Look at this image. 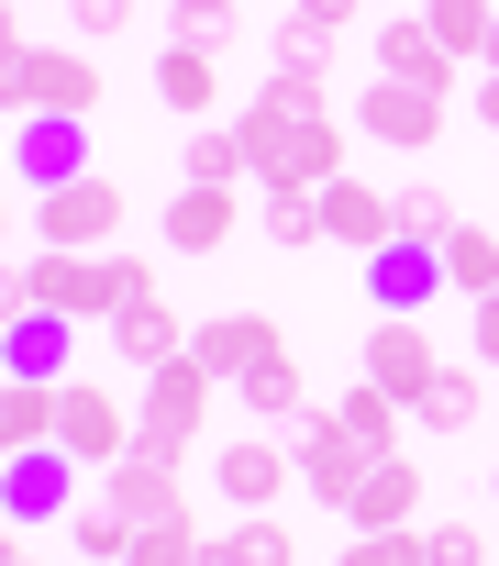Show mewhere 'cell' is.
<instances>
[{
    "mask_svg": "<svg viewBox=\"0 0 499 566\" xmlns=\"http://www.w3.org/2000/svg\"><path fill=\"white\" fill-rule=\"evenodd\" d=\"M56 444V389L45 378H0V455H34Z\"/></svg>",
    "mask_w": 499,
    "mask_h": 566,
    "instance_id": "24",
    "label": "cell"
},
{
    "mask_svg": "<svg viewBox=\"0 0 499 566\" xmlns=\"http://www.w3.org/2000/svg\"><path fill=\"white\" fill-rule=\"evenodd\" d=\"M444 290H466V301L499 290V233H488V222H455V233H444Z\"/></svg>",
    "mask_w": 499,
    "mask_h": 566,
    "instance_id": "27",
    "label": "cell"
},
{
    "mask_svg": "<svg viewBox=\"0 0 499 566\" xmlns=\"http://www.w3.org/2000/svg\"><path fill=\"white\" fill-rule=\"evenodd\" d=\"M444 112H455V101H433V90H411V78H367V101H355V123H367L378 145H400V156H433Z\"/></svg>",
    "mask_w": 499,
    "mask_h": 566,
    "instance_id": "10",
    "label": "cell"
},
{
    "mask_svg": "<svg viewBox=\"0 0 499 566\" xmlns=\"http://www.w3.org/2000/svg\"><path fill=\"white\" fill-rule=\"evenodd\" d=\"M488 67H499V23H488Z\"/></svg>",
    "mask_w": 499,
    "mask_h": 566,
    "instance_id": "47",
    "label": "cell"
},
{
    "mask_svg": "<svg viewBox=\"0 0 499 566\" xmlns=\"http://www.w3.org/2000/svg\"><path fill=\"white\" fill-rule=\"evenodd\" d=\"M355 378H378L400 411H422V389L444 378V356H433V323L422 312H378V334H367V367Z\"/></svg>",
    "mask_w": 499,
    "mask_h": 566,
    "instance_id": "5",
    "label": "cell"
},
{
    "mask_svg": "<svg viewBox=\"0 0 499 566\" xmlns=\"http://www.w3.org/2000/svg\"><path fill=\"white\" fill-rule=\"evenodd\" d=\"M289 12H300V23H322V34H344V23L367 12V0H289Z\"/></svg>",
    "mask_w": 499,
    "mask_h": 566,
    "instance_id": "42",
    "label": "cell"
},
{
    "mask_svg": "<svg viewBox=\"0 0 499 566\" xmlns=\"http://www.w3.org/2000/svg\"><path fill=\"white\" fill-rule=\"evenodd\" d=\"M267 345H278V323H256V312H222V323H200V334H189V356H200V367H211L222 389H233L244 367H256Z\"/></svg>",
    "mask_w": 499,
    "mask_h": 566,
    "instance_id": "22",
    "label": "cell"
},
{
    "mask_svg": "<svg viewBox=\"0 0 499 566\" xmlns=\"http://www.w3.org/2000/svg\"><path fill=\"white\" fill-rule=\"evenodd\" d=\"M289 467H300V489H311V500L344 522V500H355V478H367L378 455H367V444H355L333 411H300V444H289Z\"/></svg>",
    "mask_w": 499,
    "mask_h": 566,
    "instance_id": "7",
    "label": "cell"
},
{
    "mask_svg": "<svg viewBox=\"0 0 499 566\" xmlns=\"http://www.w3.org/2000/svg\"><path fill=\"white\" fill-rule=\"evenodd\" d=\"M256 222H267V244H322V189H267Z\"/></svg>",
    "mask_w": 499,
    "mask_h": 566,
    "instance_id": "31",
    "label": "cell"
},
{
    "mask_svg": "<svg viewBox=\"0 0 499 566\" xmlns=\"http://www.w3.org/2000/svg\"><path fill=\"white\" fill-rule=\"evenodd\" d=\"M455 222H466V211H455L444 189H400V233H411V244H444Z\"/></svg>",
    "mask_w": 499,
    "mask_h": 566,
    "instance_id": "34",
    "label": "cell"
},
{
    "mask_svg": "<svg viewBox=\"0 0 499 566\" xmlns=\"http://www.w3.org/2000/svg\"><path fill=\"white\" fill-rule=\"evenodd\" d=\"M367 301L378 312H433L444 301V244H389V255H367Z\"/></svg>",
    "mask_w": 499,
    "mask_h": 566,
    "instance_id": "15",
    "label": "cell"
},
{
    "mask_svg": "<svg viewBox=\"0 0 499 566\" xmlns=\"http://www.w3.org/2000/svg\"><path fill=\"white\" fill-rule=\"evenodd\" d=\"M466 112H477V123H488V134H499V67H488V78H477V101H466Z\"/></svg>",
    "mask_w": 499,
    "mask_h": 566,
    "instance_id": "44",
    "label": "cell"
},
{
    "mask_svg": "<svg viewBox=\"0 0 499 566\" xmlns=\"http://www.w3.org/2000/svg\"><path fill=\"white\" fill-rule=\"evenodd\" d=\"M167 12H178V34H189V45H211V56H222V34H233V0H167Z\"/></svg>",
    "mask_w": 499,
    "mask_h": 566,
    "instance_id": "38",
    "label": "cell"
},
{
    "mask_svg": "<svg viewBox=\"0 0 499 566\" xmlns=\"http://www.w3.org/2000/svg\"><path fill=\"white\" fill-rule=\"evenodd\" d=\"M178 455H189V444H156V433H134V455L100 478V500H112L123 522H167V511H189V500H178Z\"/></svg>",
    "mask_w": 499,
    "mask_h": 566,
    "instance_id": "9",
    "label": "cell"
},
{
    "mask_svg": "<svg viewBox=\"0 0 499 566\" xmlns=\"http://www.w3.org/2000/svg\"><path fill=\"white\" fill-rule=\"evenodd\" d=\"M23 67H34V34L0 12V112H23Z\"/></svg>",
    "mask_w": 499,
    "mask_h": 566,
    "instance_id": "37",
    "label": "cell"
},
{
    "mask_svg": "<svg viewBox=\"0 0 499 566\" xmlns=\"http://www.w3.org/2000/svg\"><path fill=\"white\" fill-rule=\"evenodd\" d=\"M12 189H23V178H0V244H12V222H23V200H12Z\"/></svg>",
    "mask_w": 499,
    "mask_h": 566,
    "instance_id": "46",
    "label": "cell"
},
{
    "mask_svg": "<svg viewBox=\"0 0 499 566\" xmlns=\"http://www.w3.org/2000/svg\"><path fill=\"white\" fill-rule=\"evenodd\" d=\"M56 444L78 455V467H123L134 455V411H123V389H100V378H56Z\"/></svg>",
    "mask_w": 499,
    "mask_h": 566,
    "instance_id": "4",
    "label": "cell"
},
{
    "mask_svg": "<svg viewBox=\"0 0 499 566\" xmlns=\"http://www.w3.org/2000/svg\"><path fill=\"white\" fill-rule=\"evenodd\" d=\"M67 356H78V323H67V312H23L12 334H0V378H45V389H56Z\"/></svg>",
    "mask_w": 499,
    "mask_h": 566,
    "instance_id": "18",
    "label": "cell"
},
{
    "mask_svg": "<svg viewBox=\"0 0 499 566\" xmlns=\"http://www.w3.org/2000/svg\"><path fill=\"white\" fill-rule=\"evenodd\" d=\"M488 500H499V467H488Z\"/></svg>",
    "mask_w": 499,
    "mask_h": 566,
    "instance_id": "48",
    "label": "cell"
},
{
    "mask_svg": "<svg viewBox=\"0 0 499 566\" xmlns=\"http://www.w3.org/2000/svg\"><path fill=\"white\" fill-rule=\"evenodd\" d=\"M322 45H333L322 23H300V12L278 23V67H289V78H322Z\"/></svg>",
    "mask_w": 499,
    "mask_h": 566,
    "instance_id": "36",
    "label": "cell"
},
{
    "mask_svg": "<svg viewBox=\"0 0 499 566\" xmlns=\"http://www.w3.org/2000/svg\"><path fill=\"white\" fill-rule=\"evenodd\" d=\"M67 23H78V45H100V34L134 23V0H67Z\"/></svg>",
    "mask_w": 499,
    "mask_h": 566,
    "instance_id": "40",
    "label": "cell"
},
{
    "mask_svg": "<svg viewBox=\"0 0 499 566\" xmlns=\"http://www.w3.org/2000/svg\"><path fill=\"white\" fill-rule=\"evenodd\" d=\"M233 211H244L233 189H200V178H189V189L167 200V255H211V244H233Z\"/></svg>",
    "mask_w": 499,
    "mask_h": 566,
    "instance_id": "21",
    "label": "cell"
},
{
    "mask_svg": "<svg viewBox=\"0 0 499 566\" xmlns=\"http://www.w3.org/2000/svg\"><path fill=\"white\" fill-rule=\"evenodd\" d=\"M477 367H499V290L477 301Z\"/></svg>",
    "mask_w": 499,
    "mask_h": 566,
    "instance_id": "43",
    "label": "cell"
},
{
    "mask_svg": "<svg viewBox=\"0 0 499 566\" xmlns=\"http://www.w3.org/2000/svg\"><path fill=\"white\" fill-rule=\"evenodd\" d=\"M422 23L444 56H488V23H499V0H422Z\"/></svg>",
    "mask_w": 499,
    "mask_h": 566,
    "instance_id": "29",
    "label": "cell"
},
{
    "mask_svg": "<svg viewBox=\"0 0 499 566\" xmlns=\"http://www.w3.org/2000/svg\"><path fill=\"white\" fill-rule=\"evenodd\" d=\"M34 566H45V555H34Z\"/></svg>",
    "mask_w": 499,
    "mask_h": 566,
    "instance_id": "50",
    "label": "cell"
},
{
    "mask_svg": "<svg viewBox=\"0 0 499 566\" xmlns=\"http://www.w3.org/2000/svg\"><path fill=\"white\" fill-rule=\"evenodd\" d=\"M0 12H12V0H0Z\"/></svg>",
    "mask_w": 499,
    "mask_h": 566,
    "instance_id": "49",
    "label": "cell"
},
{
    "mask_svg": "<svg viewBox=\"0 0 499 566\" xmlns=\"http://www.w3.org/2000/svg\"><path fill=\"white\" fill-rule=\"evenodd\" d=\"M156 101H167V112H211V101H222V67H211V45H189V34H178V45L156 56Z\"/></svg>",
    "mask_w": 499,
    "mask_h": 566,
    "instance_id": "25",
    "label": "cell"
},
{
    "mask_svg": "<svg viewBox=\"0 0 499 566\" xmlns=\"http://www.w3.org/2000/svg\"><path fill=\"white\" fill-rule=\"evenodd\" d=\"M67 544H78V566H100V555L123 566V555H134V522H123L112 500H89V511H67Z\"/></svg>",
    "mask_w": 499,
    "mask_h": 566,
    "instance_id": "32",
    "label": "cell"
},
{
    "mask_svg": "<svg viewBox=\"0 0 499 566\" xmlns=\"http://www.w3.org/2000/svg\"><path fill=\"white\" fill-rule=\"evenodd\" d=\"M67 467H78L67 444L0 455V511H12V522H56V511H78V478H67Z\"/></svg>",
    "mask_w": 499,
    "mask_h": 566,
    "instance_id": "11",
    "label": "cell"
},
{
    "mask_svg": "<svg viewBox=\"0 0 499 566\" xmlns=\"http://www.w3.org/2000/svg\"><path fill=\"white\" fill-rule=\"evenodd\" d=\"M233 134H244L256 189H333L344 178V112H278V101H256Z\"/></svg>",
    "mask_w": 499,
    "mask_h": 566,
    "instance_id": "1",
    "label": "cell"
},
{
    "mask_svg": "<svg viewBox=\"0 0 499 566\" xmlns=\"http://www.w3.org/2000/svg\"><path fill=\"white\" fill-rule=\"evenodd\" d=\"M112 356H123L134 378H156L167 356H189V334H178V312H167V290H134V301L112 312Z\"/></svg>",
    "mask_w": 499,
    "mask_h": 566,
    "instance_id": "16",
    "label": "cell"
},
{
    "mask_svg": "<svg viewBox=\"0 0 499 566\" xmlns=\"http://www.w3.org/2000/svg\"><path fill=\"white\" fill-rule=\"evenodd\" d=\"M333 422H344V433H355L367 455H400V422H411V411H400V400H389L378 378H355V389L333 400Z\"/></svg>",
    "mask_w": 499,
    "mask_h": 566,
    "instance_id": "26",
    "label": "cell"
},
{
    "mask_svg": "<svg viewBox=\"0 0 499 566\" xmlns=\"http://www.w3.org/2000/svg\"><path fill=\"white\" fill-rule=\"evenodd\" d=\"M23 312H34V277H23V266H12V255H0V334H12V323H23Z\"/></svg>",
    "mask_w": 499,
    "mask_h": 566,
    "instance_id": "41",
    "label": "cell"
},
{
    "mask_svg": "<svg viewBox=\"0 0 499 566\" xmlns=\"http://www.w3.org/2000/svg\"><path fill=\"white\" fill-rule=\"evenodd\" d=\"M333 566H433V544H422V533H355Z\"/></svg>",
    "mask_w": 499,
    "mask_h": 566,
    "instance_id": "35",
    "label": "cell"
},
{
    "mask_svg": "<svg viewBox=\"0 0 499 566\" xmlns=\"http://www.w3.org/2000/svg\"><path fill=\"white\" fill-rule=\"evenodd\" d=\"M322 244H344V255H389L400 244V189H367L355 167L322 189Z\"/></svg>",
    "mask_w": 499,
    "mask_h": 566,
    "instance_id": "8",
    "label": "cell"
},
{
    "mask_svg": "<svg viewBox=\"0 0 499 566\" xmlns=\"http://www.w3.org/2000/svg\"><path fill=\"white\" fill-rule=\"evenodd\" d=\"M23 112H67V123H89V112H100V56H89V45H34V67H23Z\"/></svg>",
    "mask_w": 499,
    "mask_h": 566,
    "instance_id": "12",
    "label": "cell"
},
{
    "mask_svg": "<svg viewBox=\"0 0 499 566\" xmlns=\"http://www.w3.org/2000/svg\"><path fill=\"white\" fill-rule=\"evenodd\" d=\"M200 566H300V544H289L267 511H233L222 533H200Z\"/></svg>",
    "mask_w": 499,
    "mask_h": 566,
    "instance_id": "23",
    "label": "cell"
},
{
    "mask_svg": "<svg viewBox=\"0 0 499 566\" xmlns=\"http://www.w3.org/2000/svg\"><path fill=\"white\" fill-rule=\"evenodd\" d=\"M378 78H411V90L455 101V56L433 45V23H378Z\"/></svg>",
    "mask_w": 499,
    "mask_h": 566,
    "instance_id": "19",
    "label": "cell"
},
{
    "mask_svg": "<svg viewBox=\"0 0 499 566\" xmlns=\"http://www.w3.org/2000/svg\"><path fill=\"white\" fill-rule=\"evenodd\" d=\"M211 367L200 356H167L156 378H145V400H134V433H156V444H200V422H211Z\"/></svg>",
    "mask_w": 499,
    "mask_h": 566,
    "instance_id": "6",
    "label": "cell"
},
{
    "mask_svg": "<svg viewBox=\"0 0 499 566\" xmlns=\"http://www.w3.org/2000/svg\"><path fill=\"white\" fill-rule=\"evenodd\" d=\"M23 277H34V312H67V323H112L134 290H156L145 255H56V244H45Z\"/></svg>",
    "mask_w": 499,
    "mask_h": 566,
    "instance_id": "2",
    "label": "cell"
},
{
    "mask_svg": "<svg viewBox=\"0 0 499 566\" xmlns=\"http://www.w3.org/2000/svg\"><path fill=\"white\" fill-rule=\"evenodd\" d=\"M123 566H200V522L167 511V522H134V555Z\"/></svg>",
    "mask_w": 499,
    "mask_h": 566,
    "instance_id": "33",
    "label": "cell"
},
{
    "mask_svg": "<svg viewBox=\"0 0 499 566\" xmlns=\"http://www.w3.org/2000/svg\"><path fill=\"white\" fill-rule=\"evenodd\" d=\"M422 544H433V566H488V544H477V522H433Z\"/></svg>",
    "mask_w": 499,
    "mask_h": 566,
    "instance_id": "39",
    "label": "cell"
},
{
    "mask_svg": "<svg viewBox=\"0 0 499 566\" xmlns=\"http://www.w3.org/2000/svg\"><path fill=\"white\" fill-rule=\"evenodd\" d=\"M411 522H422V467L411 455H378L355 478V500H344V533H411Z\"/></svg>",
    "mask_w": 499,
    "mask_h": 566,
    "instance_id": "14",
    "label": "cell"
},
{
    "mask_svg": "<svg viewBox=\"0 0 499 566\" xmlns=\"http://www.w3.org/2000/svg\"><path fill=\"white\" fill-rule=\"evenodd\" d=\"M233 400L256 411V422H300V411H311V389H300V356H289V334H278V345H267L256 367L233 378Z\"/></svg>",
    "mask_w": 499,
    "mask_h": 566,
    "instance_id": "20",
    "label": "cell"
},
{
    "mask_svg": "<svg viewBox=\"0 0 499 566\" xmlns=\"http://www.w3.org/2000/svg\"><path fill=\"white\" fill-rule=\"evenodd\" d=\"M0 566H34V555H23V522H12V511H0Z\"/></svg>",
    "mask_w": 499,
    "mask_h": 566,
    "instance_id": "45",
    "label": "cell"
},
{
    "mask_svg": "<svg viewBox=\"0 0 499 566\" xmlns=\"http://www.w3.org/2000/svg\"><path fill=\"white\" fill-rule=\"evenodd\" d=\"M12 178L45 200V189H67V178H89V145H78V123L67 112H23V134H12Z\"/></svg>",
    "mask_w": 499,
    "mask_h": 566,
    "instance_id": "13",
    "label": "cell"
},
{
    "mask_svg": "<svg viewBox=\"0 0 499 566\" xmlns=\"http://www.w3.org/2000/svg\"><path fill=\"white\" fill-rule=\"evenodd\" d=\"M477 411H488V378H466V367H444V378L422 389V411H411V422H422V433L444 444V433H466Z\"/></svg>",
    "mask_w": 499,
    "mask_h": 566,
    "instance_id": "28",
    "label": "cell"
},
{
    "mask_svg": "<svg viewBox=\"0 0 499 566\" xmlns=\"http://www.w3.org/2000/svg\"><path fill=\"white\" fill-rule=\"evenodd\" d=\"M211 478H222V500H233V511H267L300 467H289V444H267V433H233V444L211 455Z\"/></svg>",
    "mask_w": 499,
    "mask_h": 566,
    "instance_id": "17",
    "label": "cell"
},
{
    "mask_svg": "<svg viewBox=\"0 0 499 566\" xmlns=\"http://www.w3.org/2000/svg\"><path fill=\"white\" fill-rule=\"evenodd\" d=\"M123 211H134V200H123V189L89 167V178H67V189H45V200H34V233H45L56 255H112Z\"/></svg>",
    "mask_w": 499,
    "mask_h": 566,
    "instance_id": "3",
    "label": "cell"
},
{
    "mask_svg": "<svg viewBox=\"0 0 499 566\" xmlns=\"http://www.w3.org/2000/svg\"><path fill=\"white\" fill-rule=\"evenodd\" d=\"M189 178H200V189L256 178V167H244V134H233V123H200V134H189Z\"/></svg>",
    "mask_w": 499,
    "mask_h": 566,
    "instance_id": "30",
    "label": "cell"
}]
</instances>
